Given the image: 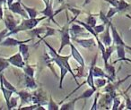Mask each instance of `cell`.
Wrapping results in <instances>:
<instances>
[{
  "instance_id": "obj_27",
  "label": "cell",
  "mask_w": 131,
  "mask_h": 110,
  "mask_svg": "<svg viewBox=\"0 0 131 110\" xmlns=\"http://www.w3.org/2000/svg\"><path fill=\"white\" fill-rule=\"evenodd\" d=\"M77 99H74L73 100H71V101H69L68 103H67V104H64V105H62V106L59 108V109H61V110H73V109H75V103H77Z\"/></svg>"
},
{
  "instance_id": "obj_24",
  "label": "cell",
  "mask_w": 131,
  "mask_h": 110,
  "mask_svg": "<svg viewBox=\"0 0 131 110\" xmlns=\"http://www.w3.org/2000/svg\"><path fill=\"white\" fill-rule=\"evenodd\" d=\"M115 49H116V45H115V46L111 45V46H109V47H106L105 56H104L103 57H102L104 64H107L108 63V60L110 59V57H111V54H112V53L114 52Z\"/></svg>"
},
{
  "instance_id": "obj_7",
  "label": "cell",
  "mask_w": 131,
  "mask_h": 110,
  "mask_svg": "<svg viewBox=\"0 0 131 110\" xmlns=\"http://www.w3.org/2000/svg\"><path fill=\"white\" fill-rule=\"evenodd\" d=\"M7 60L10 63V65H14L17 68H24V65H25V61H24V57H23L20 52L16 53L14 56H11L10 57L7 58Z\"/></svg>"
},
{
  "instance_id": "obj_38",
  "label": "cell",
  "mask_w": 131,
  "mask_h": 110,
  "mask_svg": "<svg viewBox=\"0 0 131 110\" xmlns=\"http://www.w3.org/2000/svg\"><path fill=\"white\" fill-rule=\"evenodd\" d=\"M99 96H100V93H99V92H97L96 96H95V97H94V101H93V106H92V107H91V110L98 109V105H97V103H98V97H99Z\"/></svg>"
},
{
  "instance_id": "obj_41",
  "label": "cell",
  "mask_w": 131,
  "mask_h": 110,
  "mask_svg": "<svg viewBox=\"0 0 131 110\" xmlns=\"http://www.w3.org/2000/svg\"><path fill=\"white\" fill-rule=\"evenodd\" d=\"M54 33H55V30L54 29H52V28H47V32L45 33V36H44V38H46V37H48V36H50V35H53ZM43 39H42V40H43Z\"/></svg>"
},
{
  "instance_id": "obj_36",
  "label": "cell",
  "mask_w": 131,
  "mask_h": 110,
  "mask_svg": "<svg viewBox=\"0 0 131 110\" xmlns=\"http://www.w3.org/2000/svg\"><path fill=\"white\" fill-rule=\"evenodd\" d=\"M118 12V10L117 9V7H114V6H112V7H111L109 9V11H108L107 15H106V16L108 17L109 19H111V17L113 16L114 15H116L117 13Z\"/></svg>"
},
{
  "instance_id": "obj_35",
  "label": "cell",
  "mask_w": 131,
  "mask_h": 110,
  "mask_svg": "<svg viewBox=\"0 0 131 110\" xmlns=\"http://www.w3.org/2000/svg\"><path fill=\"white\" fill-rule=\"evenodd\" d=\"M106 24H100V25H95L94 27H93V29H94L95 32L97 33V34H101V33H102L104 31H105L106 27H105Z\"/></svg>"
},
{
  "instance_id": "obj_18",
  "label": "cell",
  "mask_w": 131,
  "mask_h": 110,
  "mask_svg": "<svg viewBox=\"0 0 131 110\" xmlns=\"http://www.w3.org/2000/svg\"><path fill=\"white\" fill-rule=\"evenodd\" d=\"M104 67H105L106 72H107L110 79H111V81H114L116 80V70H115V67L109 63L104 64Z\"/></svg>"
},
{
  "instance_id": "obj_13",
  "label": "cell",
  "mask_w": 131,
  "mask_h": 110,
  "mask_svg": "<svg viewBox=\"0 0 131 110\" xmlns=\"http://www.w3.org/2000/svg\"><path fill=\"white\" fill-rule=\"evenodd\" d=\"M69 46H70V47H71L72 57L80 65V66L84 67V57L82 56V55H81V53L79 52L78 49L75 47V45H74L73 43H70Z\"/></svg>"
},
{
  "instance_id": "obj_25",
  "label": "cell",
  "mask_w": 131,
  "mask_h": 110,
  "mask_svg": "<svg viewBox=\"0 0 131 110\" xmlns=\"http://www.w3.org/2000/svg\"><path fill=\"white\" fill-rule=\"evenodd\" d=\"M22 6H24V8L25 9V11L27 12L29 18H36L39 13L34 7H29V6H27L26 5H24V3H22Z\"/></svg>"
},
{
  "instance_id": "obj_9",
  "label": "cell",
  "mask_w": 131,
  "mask_h": 110,
  "mask_svg": "<svg viewBox=\"0 0 131 110\" xmlns=\"http://www.w3.org/2000/svg\"><path fill=\"white\" fill-rule=\"evenodd\" d=\"M111 26H110V22L107 24V27H106L105 31L102 33H101V41L104 44L105 47H109L111 45V43L113 42L112 40V36L111 35Z\"/></svg>"
},
{
  "instance_id": "obj_43",
  "label": "cell",
  "mask_w": 131,
  "mask_h": 110,
  "mask_svg": "<svg viewBox=\"0 0 131 110\" xmlns=\"http://www.w3.org/2000/svg\"><path fill=\"white\" fill-rule=\"evenodd\" d=\"M106 1H107L108 3H110L112 6H114V7H117V6H118V0H106Z\"/></svg>"
},
{
  "instance_id": "obj_16",
  "label": "cell",
  "mask_w": 131,
  "mask_h": 110,
  "mask_svg": "<svg viewBox=\"0 0 131 110\" xmlns=\"http://www.w3.org/2000/svg\"><path fill=\"white\" fill-rule=\"evenodd\" d=\"M0 90H1L3 95H4V97H5V99H6V106H7V108H8L9 107V105H10V99H11L14 91L6 89V87L4 86V84H3V82L1 81H0Z\"/></svg>"
},
{
  "instance_id": "obj_32",
  "label": "cell",
  "mask_w": 131,
  "mask_h": 110,
  "mask_svg": "<svg viewBox=\"0 0 131 110\" xmlns=\"http://www.w3.org/2000/svg\"><path fill=\"white\" fill-rule=\"evenodd\" d=\"M48 109L49 110H58L59 109V106H58L57 103H55V101L53 100L52 96L50 95V97H49V102L48 104Z\"/></svg>"
},
{
  "instance_id": "obj_49",
  "label": "cell",
  "mask_w": 131,
  "mask_h": 110,
  "mask_svg": "<svg viewBox=\"0 0 131 110\" xmlns=\"http://www.w3.org/2000/svg\"><path fill=\"white\" fill-rule=\"evenodd\" d=\"M130 99H131V97H130Z\"/></svg>"
},
{
  "instance_id": "obj_3",
  "label": "cell",
  "mask_w": 131,
  "mask_h": 110,
  "mask_svg": "<svg viewBox=\"0 0 131 110\" xmlns=\"http://www.w3.org/2000/svg\"><path fill=\"white\" fill-rule=\"evenodd\" d=\"M67 19L68 22L63 27L61 28V30H58V31H59L61 34V44H60V47L58 49V53H61L63 48L66 46H69V44L71 43V35H70V28L69 24L71 22H69V18H68V15L67 13Z\"/></svg>"
},
{
  "instance_id": "obj_47",
  "label": "cell",
  "mask_w": 131,
  "mask_h": 110,
  "mask_svg": "<svg viewBox=\"0 0 131 110\" xmlns=\"http://www.w3.org/2000/svg\"><path fill=\"white\" fill-rule=\"evenodd\" d=\"M130 89H131V83H130V84H129V86L127 87V90H125V92H124V93H127V92L128 91V90H130Z\"/></svg>"
},
{
  "instance_id": "obj_15",
  "label": "cell",
  "mask_w": 131,
  "mask_h": 110,
  "mask_svg": "<svg viewBox=\"0 0 131 110\" xmlns=\"http://www.w3.org/2000/svg\"><path fill=\"white\" fill-rule=\"evenodd\" d=\"M72 40H74V41L77 42V43L79 44V45H81L83 47H85V48H89V47H94L96 44H95V41L93 39H87V40H85V39H77V38H73L71 39Z\"/></svg>"
},
{
  "instance_id": "obj_11",
  "label": "cell",
  "mask_w": 131,
  "mask_h": 110,
  "mask_svg": "<svg viewBox=\"0 0 131 110\" xmlns=\"http://www.w3.org/2000/svg\"><path fill=\"white\" fill-rule=\"evenodd\" d=\"M4 20V22H5V25H6V28L9 31H13V30H15V28L17 27V25L19 24V21L15 20V18H14V16L11 15V14H7V15H6V18L3 19Z\"/></svg>"
},
{
  "instance_id": "obj_23",
  "label": "cell",
  "mask_w": 131,
  "mask_h": 110,
  "mask_svg": "<svg viewBox=\"0 0 131 110\" xmlns=\"http://www.w3.org/2000/svg\"><path fill=\"white\" fill-rule=\"evenodd\" d=\"M96 91L95 90H93V88H91L90 87L89 89H87V90H85L84 92H83L82 94H81L79 97H75V99L77 100H80V99H89V97H91L93 95V93Z\"/></svg>"
},
{
  "instance_id": "obj_2",
  "label": "cell",
  "mask_w": 131,
  "mask_h": 110,
  "mask_svg": "<svg viewBox=\"0 0 131 110\" xmlns=\"http://www.w3.org/2000/svg\"><path fill=\"white\" fill-rule=\"evenodd\" d=\"M47 17L43 16V17H40V18H24L20 23L17 25V27L15 30L11 31H8V33L6 34V37L11 36L13 34H17L20 31H30V30L35 28L40 22H41L42 20L46 19Z\"/></svg>"
},
{
  "instance_id": "obj_12",
  "label": "cell",
  "mask_w": 131,
  "mask_h": 110,
  "mask_svg": "<svg viewBox=\"0 0 131 110\" xmlns=\"http://www.w3.org/2000/svg\"><path fill=\"white\" fill-rule=\"evenodd\" d=\"M110 26H111V36H112V40L114 45H123L126 46L125 42L123 41L121 36L119 35V33L118 32L116 27L111 23V22H110Z\"/></svg>"
},
{
  "instance_id": "obj_26",
  "label": "cell",
  "mask_w": 131,
  "mask_h": 110,
  "mask_svg": "<svg viewBox=\"0 0 131 110\" xmlns=\"http://www.w3.org/2000/svg\"><path fill=\"white\" fill-rule=\"evenodd\" d=\"M47 31V29L44 28H35V29L30 30V31H28V34L31 35V37H38L40 39V34L45 33Z\"/></svg>"
},
{
  "instance_id": "obj_6",
  "label": "cell",
  "mask_w": 131,
  "mask_h": 110,
  "mask_svg": "<svg viewBox=\"0 0 131 110\" xmlns=\"http://www.w3.org/2000/svg\"><path fill=\"white\" fill-rule=\"evenodd\" d=\"M8 9L14 14H17L20 15L21 16H23L24 18H28V14L25 11V9L24 8V6H22V2L20 0H17L16 2H14L11 6L8 7Z\"/></svg>"
},
{
  "instance_id": "obj_34",
  "label": "cell",
  "mask_w": 131,
  "mask_h": 110,
  "mask_svg": "<svg viewBox=\"0 0 131 110\" xmlns=\"http://www.w3.org/2000/svg\"><path fill=\"white\" fill-rule=\"evenodd\" d=\"M120 104H121V100H120V99L118 97H115L114 99H113V105H112V108L111 109L112 110H117L118 109V107H119Z\"/></svg>"
},
{
  "instance_id": "obj_48",
  "label": "cell",
  "mask_w": 131,
  "mask_h": 110,
  "mask_svg": "<svg viewBox=\"0 0 131 110\" xmlns=\"http://www.w3.org/2000/svg\"><path fill=\"white\" fill-rule=\"evenodd\" d=\"M125 47H126V48H127V49H128L129 51H131V47H129V46L126 45V46H125Z\"/></svg>"
},
{
  "instance_id": "obj_5",
  "label": "cell",
  "mask_w": 131,
  "mask_h": 110,
  "mask_svg": "<svg viewBox=\"0 0 131 110\" xmlns=\"http://www.w3.org/2000/svg\"><path fill=\"white\" fill-rule=\"evenodd\" d=\"M32 103L39 106H45L48 104V97L46 93L41 90H36L32 93Z\"/></svg>"
},
{
  "instance_id": "obj_21",
  "label": "cell",
  "mask_w": 131,
  "mask_h": 110,
  "mask_svg": "<svg viewBox=\"0 0 131 110\" xmlns=\"http://www.w3.org/2000/svg\"><path fill=\"white\" fill-rule=\"evenodd\" d=\"M18 47H19V52H20L21 55L23 56L24 61H27L28 58H29V56H30V54H29V46H28L27 44H25V42H24V43L20 44Z\"/></svg>"
},
{
  "instance_id": "obj_37",
  "label": "cell",
  "mask_w": 131,
  "mask_h": 110,
  "mask_svg": "<svg viewBox=\"0 0 131 110\" xmlns=\"http://www.w3.org/2000/svg\"><path fill=\"white\" fill-rule=\"evenodd\" d=\"M18 97H11V99H10V105H9V107H8V109H12V108L14 107H16L17 106V103H18Z\"/></svg>"
},
{
  "instance_id": "obj_29",
  "label": "cell",
  "mask_w": 131,
  "mask_h": 110,
  "mask_svg": "<svg viewBox=\"0 0 131 110\" xmlns=\"http://www.w3.org/2000/svg\"><path fill=\"white\" fill-rule=\"evenodd\" d=\"M23 69H24V74L31 76V77H34L35 70H34V68H33V67L31 66V65H24V67Z\"/></svg>"
},
{
  "instance_id": "obj_28",
  "label": "cell",
  "mask_w": 131,
  "mask_h": 110,
  "mask_svg": "<svg viewBox=\"0 0 131 110\" xmlns=\"http://www.w3.org/2000/svg\"><path fill=\"white\" fill-rule=\"evenodd\" d=\"M129 6H130V5H129L127 2H126L125 0H118L117 9L118 10V12L125 11L126 9H127V8L129 7Z\"/></svg>"
},
{
  "instance_id": "obj_31",
  "label": "cell",
  "mask_w": 131,
  "mask_h": 110,
  "mask_svg": "<svg viewBox=\"0 0 131 110\" xmlns=\"http://www.w3.org/2000/svg\"><path fill=\"white\" fill-rule=\"evenodd\" d=\"M10 65V63L8 62V60L6 58H2L0 57V72H2L5 69L8 68Z\"/></svg>"
},
{
  "instance_id": "obj_4",
  "label": "cell",
  "mask_w": 131,
  "mask_h": 110,
  "mask_svg": "<svg viewBox=\"0 0 131 110\" xmlns=\"http://www.w3.org/2000/svg\"><path fill=\"white\" fill-rule=\"evenodd\" d=\"M43 2L45 3V9L42 10V11L40 12V14H41V15H43L44 16H46L47 18H49L50 21H52L53 22H54L55 24H57V25L59 27V24L58 23V22L55 21L54 19V16L55 15H57V14L59 13L60 11H61L62 9L58 10V12H56L55 13L54 11H53V7H52V1L51 0H43Z\"/></svg>"
},
{
  "instance_id": "obj_19",
  "label": "cell",
  "mask_w": 131,
  "mask_h": 110,
  "mask_svg": "<svg viewBox=\"0 0 131 110\" xmlns=\"http://www.w3.org/2000/svg\"><path fill=\"white\" fill-rule=\"evenodd\" d=\"M24 85L25 87H27L28 89L31 90H36L37 89V83L34 80V77H31L29 75L24 74Z\"/></svg>"
},
{
  "instance_id": "obj_10",
  "label": "cell",
  "mask_w": 131,
  "mask_h": 110,
  "mask_svg": "<svg viewBox=\"0 0 131 110\" xmlns=\"http://www.w3.org/2000/svg\"><path fill=\"white\" fill-rule=\"evenodd\" d=\"M31 39L30 40H17L15 39H13V38H10L9 36L8 37H6L5 40L1 42L0 46H2V47H15V46H19L20 44L22 43H27V42L31 41Z\"/></svg>"
},
{
  "instance_id": "obj_46",
  "label": "cell",
  "mask_w": 131,
  "mask_h": 110,
  "mask_svg": "<svg viewBox=\"0 0 131 110\" xmlns=\"http://www.w3.org/2000/svg\"><path fill=\"white\" fill-rule=\"evenodd\" d=\"M3 4H6V0H0V6H2Z\"/></svg>"
},
{
  "instance_id": "obj_33",
  "label": "cell",
  "mask_w": 131,
  "mask_h": 110,
  "mask_svg": "<svg viewBox=\"0 0 131 110\" xmlns=\"http://www.w3.org/2000/svg\"><path fill=\"white\" fill-rule=\"evenodd\" d=\"M96 22H97L96 18H95L93 15H89V16H88L87 19H86V23L89 24V25L92 26V27H94V26L96 25Z\"/></svg>"
},
{
  "instance_id": "obj_45",
  "label": "cell",
  "mask_w": 131,
  "mask_h": 110,
  "mask_svg": "<svg viewBox=\"0 0 131 110\" xmlns=\"http://www.w3.org/2000/svg\"><path fill=\"white\" fill-rule=\"evenodd\" d=\"M6 3H7V6L9 7V6L14 3V0H6Z\"/></svg>"
},
{
  "instance_id": "obj_30",
  "label": "cell",
  "mask_w": 131,
  "mask_h": 110,
  "mask_svg": "<svg viewBox=\"0 0 131 110\" xmlns=\"http://www.w3.org/2000/svg\"><path fill=\"white\" fill-rule=\"evenodd\" d=\"M106 83H107L106 78H97V79H94V84L97 89L105 86Z\"/></svg>"
},
{
  "instance_id": "obj_1",
  "label": "cell",
  "mask_w": 131,
  "mask_h": 110,
  "mask_svg": "<svg viewBox=\"0 0 131 110\" xmlns=\"http://www.w3.org/2000/svg\"><path fill=\"white\" fill-rule=\"evenodd\" d=\"M44 43H45V45L48 47V48L49 49V56H51L53 62H54L58 67H61V66L67 67V68L68 69V71H69V72L72 74L75 81L78 84V81H77V76L74 74L73 70H72L71 66H70V65H69V58L71 57V56H61V55L58 52H57L56 49L53 48L47 41H44Z\"/></svg>"
},
{
  "instance_id": "obj_40",
  "label": "cell",
  "mask_w": 131,
  "mask_h": 110,
  "mask_svg": "<svg viewBox=\"0 0 131 110\" xmlns=\"http://www.w3.org/2000/svg\"><path fill=\"white\" fill-rule=\"evenodd\" d=\"M38 106H39V105L33 104V105H31V106H24V107H21V106H20V108H19V109H20V110H36Z\"/></svg>"
},
{
  "instance_id": "obj_44",
  "label": "cell",
  "mask_w": 131,
  "mask_h": 110,
  "mask_svg": "<svg viewBox=\"0 0 131 110\" xmlns=\"http://www.w3.org/2000/svg\"><path fill=\"white\" fill-rule=\"evenodd\" d=\"M4 19V13H3V7L2 6H0V21Z\"/></svg>"
},
{
  "instance_id": "obj_42",
  "label": "cell",
  "mask_w": 131,
  "mask_h": 110,
  "mask_svg": "<svg viewBox=\"0 0 131 110\" xmlns=\"http://www.w3.org/2000/svg\"><path fill=\"white\" fill-rule=\"evenodd\" d=\"M125 103H126V107L127 109H131V99L129 97H127V96L125 99Z\"/></svg>"
},
{
  "instance_id": "obj_17",
  "label": "cell",
  "mask_w": 131,
  "mask_h": 110,
  "mask_svg": "<svg viewBox=\"0 0 131 110\" xmlns=\"http://www.w3.org/2000/svg\"><path fill=\"white\" fill-rule=\"evenodd\" d=\"M93 74L94 78H106V79H108L110 81H111V79H110L109 75H108L107 74H105V72H104L102 68L96 66V65H93Z\"/></svg>"
},
{
  "instance_id": "obj_20",
  "label": "cell",
  "mask_w": 131,
  "mask_h": 110,
  "mask_svg": "<svg viewBox=\"0 0 131 110\" xmlns=\"http://www.w3.org/2000/svg\"><path fill=\"white\" fill-rule=\"evenodd\" d=\"M125 46L123 45H117L116 46V51H117V55H118V59L116 60L114 63H117V62L119 61H126V51H125Z\"/></svg>"
},
{
  "instance_id": "obj_22",
  "label": "cell",
  "mask_w": 131,
  "mask_h": 110,
  "mask_svg": "<svg viewBox=\"0 0 131 110\" xmlns=\"http://www.w3.org/2000/svg\"><path fill=\"white\" fill-rule=\"evenodd\" d=\"M0 81H2L3 84H4V86L6 87V89H8V90H12V91H14L15 93H16L17 92V90L15 89V87L14 86L12 83H10L9 81H7V79H6V77H5V75L3 74V72H0Z\"/></svg>"
},
{
  "instance_id": "obj_39",
  "label": "cell",
  "mask_w": 131,
  "mask_h": 110,
  "mask_svg": "<svg viewBox=\"0 0 131 110\" xmlns=\"http://www.w3.org/2000/svg\"><path fill=\"white\" fill-rule=\"evenodd\" d=\"M8 31H8L6 28L5 30H3V31H0V44H1V42L5 40V38L6 37V34L8 33Z\"/></svg>"
},
{
  "instance_id": "obj_14",
  "label": "cell",
  "mask_w": 131,
  "mask_h": 110,
  "mask_svg": "<svg viewBox=\"0 0 131 110\" xmlns=\"http://www.w3.org/2000/svg\"><path fill=\"white\" fill-rule=\"evenodd\" d=\"M18 94L19 97L21 99L22 102H21L20 106L24 104H29V103H32V93L26 91V90H21V91L16 92Z\"/></svg>"
},
{
  "instance_id": "obj_8",
  "label": "cell",
  "mask_w": 131,
  "mask_h": 110,
  "mask_svg": "<svg viewBox=\"0 0 131 110\" xmlns=\"http://www.w3.org/2000/svg\"><path fill=\"white\" fill-rule=\"evenodd\" d=\"M90 34L82 25L80 24H73L70 27V35H71V39L77 38V37L84 36V35Z\"/></svg>"
}]
</instances>
